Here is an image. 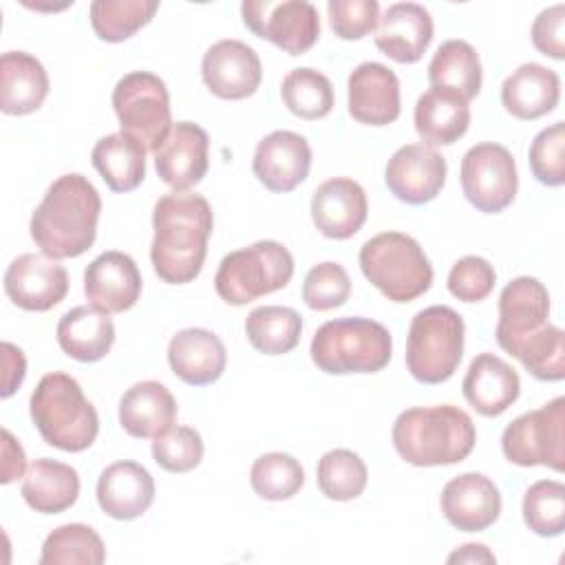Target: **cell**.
I'll return each mask as SVG.
<instances>
[{
	"instance_id": "1",
	"label": "cell",
	"mask_w": 565,
	"mask_h": 565,
	"mask_svg": "<svg viewBox=\"0 0 565 565\" xmlns=\"http://www.w3.org/2000/svg\"><path fill=\"white\" fill-rule=\"evenodd\" d=\"M150 263L168 285L192 282L205 263L214 216L207 199L190 190L163 194L152 210Z\"/></svg>"
},
{
	"instance_id": "2",
	"label": "cell",
	"mask_w": 565,
	"mask_h": 565,
	"mask_svg": "<svg viewBox=\"0 0 565 565\" xmlns=\"http://www.w3.org/2000/svg\"><path fill=\"white\" fill-rule=\"evenodd\" d=\"M102 199L79 172L57 177L31 214V238L42 254L62 260L88 252L97 238Z\"/></svg>"
},
{
	"instance_id": "3",
	"label": "cell",
	"mask_w": 565,
	"mask_h": 565,
	"mask_svg": "<svg viewBox=\"0 0 565 565\" xmlns=\"http://www.w3.org/2000/svg\"><path fill=\"white\" fill-rule=\"evenodd\" d=\"M397 455L419 468L450 466L463 461L477 441L472 417L452 406H413L397 415L393 430Z\"/></svg>"
},
{
	"instance_id": "4",
	"label": "cell",
	"mask_w": 565,
	"mask_h": 565,
	"mask_svg": "<svg viewBox=\"0 0 565 565\" xmlns=\"http://www.w3.org/2000/svg\"><path fill=\"white\" fill-rule=\"evenodd\" d=\"M29 411L40 437L53 448L82 452L97 439V411L68 373H46L31 393Z\"/></svg>"
},
{
	"instance_id": "5",
	"label": "cell",
	"mask_w": 565,
	"mask_h": 565,
	"mask_svg": "<svg viewBox=\"0 0 565 565\" xmlns=\"http://www.w3.org/2000/svg\"><path fill=\"white\" fill-rule=\"evenodd\" d=\"M313 364L329 375L377 373L393 355L388 329L371 318H335L318 327L311 340Z\"/></svg>"
},
{
	"instance_id": "6",
	"label": "cell",
	"mask_w": 565,
	"mask_h": 565,
	"mask_svg": "<svg viewBox=\"0 0 565 565\" xmlns=\"http://www.w3.org/2000/svg\"><path fill=\"white\" fill-rule=\"evenodd\" d=\"M364 278L393 302H411L433 285V265L422 245L404 232H382L360 247Z\"/></svg>"
},
{
	"instance_id": "7",
	"label": "cell",
	"mask_w": 565,
	"mask_h": 565,
	"mask_svg": "<svg viewBox=\"0 0 565 565\" xmlns=\"http://www.w3.org/2000/svg\"><path fill=\"white\" fill-rule=\"evenodd\" d=\"M463 318L446 305L415 313L406 338V369L422 384L450 380L463 355Z\"/></svg>"
},
{
	"instance_id": "8",
	"label": "cell",
	"mask_w": 565,
	"mask_h": 565,
	"mask_svg": "<svg viewBox=\"0 0 565 565\" xmlns=\"http://www.w3.org/2000/svg\"><path fill=\"white\" fill-rule=\"evenodd\" d=\"M294 276V256L278 241H256L223 256L214 289L227 305L241 307L282 289Z\"/></svg>"
},
{
	"instance_id": "9",
	"label": "cell",
	"mask_w": 565,
	"mask_h": 565,
	"mask_svg": "<svg viewBox=\"0 0 565 565\" xmlns=\"http://www.w3.org/2000/svg\"><path fill=\"white\" fill-rule=\"evenodd\" d=\"M113 108L121 132L154 152L172 128L170 95L163 79L150 71H132L113 88Z\"/></svg>"
},
{
	"instance_id": "10",
	"label": "cell",
	"mask_w": 565,
	"mask_h": 565,
	"mask_svg": "<svg viewBox=\"0 0 565 565\" xmlns=\"http://www.w3.org/2000/svg\"><path fill=\"white\" fill-rule=\"evenodd\" d=\"M503 457L521 468H565V397H554L536 411L512 419L501 435Z\"/></svg>"
},
{
	"instance_id": "11",
	"label": "cell",
	"mask_w": 565,
	"mask_h": 565,
	"mask_svg": "<svg viewBox=\"0 0 565 565\" xmlns=\"http://www.w3.org/2000/svg\"><path fill=\"white\" fill-rule=\"evenodd\" d=\"M463 196L483 214L503 212L516 196L519 174L512 152L492 141L472 146L461 159Z\"/></svg>"
},
{
	"instance_id": "12",
	"label": "cell",
	"mask_w": 565,
	"mask_h": 565,
	"mask_svg": "<svg viewBox=\"0 0 565 565\" xmlns=\"http://www.w3.org/2000/svg\"><path fill=\"white\" fill-rule=\"evenodd\" d=\"M243 24L289 55L307 53L320 38L318 9L307 0H245Z\"/></svg>"
},
{
	"instance_id": "13",
	"label": "cell",
	"mask_w": 565,
	"mask_h": 565,
	"mask_svg": "<svg viewBox=\"0 0 565 565\" xmlns=\"http://www.w3.org/2000/svg\"><path fill=\"white\" fill-rule=\"evenodd\" d=\"M7 298L24 311H49L68 294V271L46 254H20L4 271Z\"/></svg>"
},
{
	"instance_id": "14",
	"label": "cell",
	"mask_w": 565,
	"mask_h": 565,
	"mask_svg": "<svg viewBox=\"0 0 565 565\" xmlns=\"http://www.w3.org/2000/svg\"><path fill=\"white\" fill-rule=\"evenodd\" d=\"M446 159L426 143H406L393 152L384 170V183L395 199L408 205L433 201L446 183Z\"/></svg>"
},
{
	"instance_id": "15",
	"label": "cell",
	"mask_w": 565,
	"mask_h": 565,
	"mask_svg": "<svg viewBox=\"0 0 565 565\" xmlns=\"http://www.w3.org/2000/svg\"><path fill=\"white\" fill-rule=\"evenodd\" d=\"M201 77L212 95L221 99H245L260 86V57L241 40H218L203 55Z\"/></svg>"
},
{
	"instance_id": "16",
	"label": "cell",
	"mask_w": 565,
	"mask_h": 565,
	"mask_svg": "<svg viewBox=\"0 0 565 565\" xmlns=\"http://www.w3.org/2000/svg\"><path fill=\"white\" fill-rule=\"evenodd\" d=\"M311 146L294 130H274L254 150L252 170L269 192H291L309 174Z\"/></svg>"
},
{
	"instance_id": "17",
	"label": "cell",
	"mask_w": 565,
	"mask_h": 565,
	"mask_svg": "<svg viewBox=\"0 0 565 565\" xmlns=\"http://www.w3.org/2000/svg\"><path fill=\"white\" fill-rule=\"evenodd\" d=\"M141 282L137 263L117 249L99 254L84 271L86 300L104 313L132 309L141 296Z\"/></svg>"
},
{
	"instance_id": "18",
	"label": "cell",
	"mask_w": 565,
	"mask_h": 565,
	"mask_svg": "<svg viewBox=\"0 0 565 565\" xmlns=\"http://www.w3.org/2000/svg\"><path fill=\"white\" fill-rule=\"evenodd\" d=\"M349 115L366 126H388L399 117V79L380 62L358 64L347 82Z\"/></svg>"
},
{
	"instance_id": "19",
	"label": "cell",
	"mask_w": 565,
	"mask_h": 565,
	"mask_svg": "<svg viewBox=\"0 0 565 565\" xmlns=\"http://www.w3.org/2000/svg\"><path fill=\"white\" fill-rule=\"evenodd\" d=\"M207 132L192 121L172 124L166 141L154 150V168L163 183L174 190H190L207 172Z\"/></svg>"
},
{
	"instance_id": "20",
	"label": "cell",
	"mask_w": 565,
	"mask_h": 565,
	"mask_svg": "<svg viewBox=\"0 0 565 565\" xmlns=\"http://www.w3.org/2000/svg\"><path fill=\"white\" fill-rule=\"evenodd\" d=\"M369 201L364 188L349 177L320 183L311 196V218L327 238L344 241L358 234L366 221Z\"/></svg>"
},
{
	"instance_id": "21",
	"label": "cell",
	"mask_w": 565,
	"mask_h": 565,
	"mask_svg": "<svg viewBox=\"0 0 565 565\" xmlns=\"http://www.w3.org/2000/svg\"><path fill=\"white\" fill-rule=\"evenodd\" d=\"M441 512L461 532H481L501 514V494L494 481L481 472H463L441 490Z\"/></svg>"
},
{
	"instance_id": "22",
	"label": "cell",
	"mask_w": 565,
	"mask_h": 565,
	"mask_svg": "<svg viewBox=\"0 0 565 565\" xmlns=\"http://www.w3.org/2000/svg\"><path fill=\"white\" fill-rule=\"evenodd\" d=\"M550 316V294L539 278H512L499 296L497 342L508 353L521 338L541 329Z\"/></svg>"
},
{
	"instance_id": "23",
	"label": "cell",
	"mask_w": 565,
	"mask_h": 565,
	"mask_svg": "<svg viewBox=\"0 0 565 565\" xmlns=\"http://www.w3.org/2000/svg\"><path fill=\"white\" fill-rule=\"evenodd\" d=\"M168 364L181 382L190 386H207L223 375L227 351L214 331L190 327L172 335L168 344Z\"/></svg>"
},
{
	"instance_id": "24",
	"label": "cell",
	"mask_w": 565,
	"mask_h": 565,
	"mask_svg": "<svg viewBox=\"0 0 565 565\" xmlns=\"http://www.w3.org/2000/svg\"><path fill=\"white\" fill-rule=\"evenodd\" d=\"M433 40V18L417 2L391 4L377 22L375 46L399 64L417 62Z\"/></svg>"
},
{
	"instance_id": "25",
	"label": "cell",
	"mask_w": 565,
	"mask_h": 565,
	"mask_svg": "<svg viewBox=\"0 0 565 565\" xmlns=\"http://www.w3.org/2000/svg\"><path fill=\"white\" fill-rule=\"evenodd\" d=\"M466 402L483 417L505 413L521 393L519 373L494 353H479L461 382Z\"/></svg>"
},
{
	"instance_id": "26",
	"label": "cell",
	"mask_w": 565,
	"mask_h": 565,
	"mask_svg": "<svg viewBox=\"0 0 565 565\" xmlns=\"http://www.w3.org/2000/svg\"><path fill=\"white\" fill-rule=\"evenodd\" d=\"M154 501V479L137 461H115L102 470L97 479L99 508L117 519L132 521L141 516Z\"/></svg>"
},
{
	"instance_id": "27",
	"label": "cell",
	"mask_w": 565,
	"mask_h": 565,
	"mask_svg": "<svg viewBox=\"0 0 565 565\" xmlns=\"http://www.w3.org/2000/svg\"><path fill=\"white\" fill-rule=\"evenodd\" d=\"M177 399L161 382L132 384L119 399V424L137 439H154L174 426Z\"/></svg>"
},
{
	"instance_id": "28",
	"label": "cell",
	"mask_w": 565,
	"mask_h": 565,
	"mask_svg": "<svg viewBox=\"0 0 565 565\" xmlns=\"http://www.w3.org/2000/svg\"><path fill=\"white\" fill-rule=\"evenodd\" d=\"M415 130L426 146H452L470 126L468 102L450 90L430 86L415 104Z\"/></svg>"
},
{
	"instance_id": "29",
	"label": "cell",
	"mask_w": 565,
	"mask_h": 565,
	"mask_svg": "<svg viewBox=\"0 0 565 565\" xmlns=\"http://www.w3.org/2000/svg\"><path fill=\"white\" fill-rule=\"evenodd\" d=\"M561 97L558 75L536 62L521 64L512 75L505 77L501 86L503 108L523 121L539 119L552 113Z\"/></svg>"
},
{
	"instance_id": "30",
	"label": "cell",
	"mask_w": 565,
	"mask_h": 565,
	"mask_svg": "<svg viewBox=\"0 0 565 565\" xmlns=\"http://www.w3.org/2000/svg\"><path fill=\"white\" fill-rule=\"evenodd\" d=\"M49 95V75L42 62L24 51L0 57V110L4 115L35 113Z\"/></svg>"
},
{
	"instance_id": "31",
	"label": "cell",
	"mask_w": 565,
	"mask_h": 565,
	"mask_svg": "<svg viewBox=\"0 0 565 565\" xmlns=\"http://www.w3.org/2000/svg\"><path fill=\"white\" fill-rule=\"evenodd\" d=\"M60 349L77 362L102 360L115 342V324L110 313L95 307H73L68 309L55 329Z\"/></svg>"
},
{
	"instance_id": "32",
	"label": "cell",
	"mask_w": 565,
	"mask_h": 565,
	"mask_svg": "<svg viewBox=\"0 0 565 565\" xmlns=\"http://www.w3.org/2000/svg\"><path fill=\"white\" fill-rule=\"evenodd\" d=\"M22 499L42 514H60L79 497V475L73 466L42 457L35 459L22 481Z\"/></svg>"
},
{
	"instance_id": "33",
	"label": "cell",
	"mask_w": 565,
	"mask_h": 565,
	"mask_svg": "<svg viewBox=\"0 0 565 565\" xmlns=\"http://www.w3.org/2000/svg\"><path fill=\"white\" fill-rule=\"evenodd\" d=\"M90 163L113 192H130L146 177V148L126 132H113L93 146Z\"/></svg>"
},
{
	"instance_id": "34",
	"label": "cell",
	"mask_w": 565,
	"mask_h": 565,
	"mask_svg": "<svg viewBox=\"0 0 565 565\" xmlns=\"http://www.w3.org/2000/svg\"><path fill=\"white\" fill-rule=\"evenodd\" d=\"M481 60L472 44L466 40H446L433 55L428 64L430 86L450 88L459 93L466 102L475 99L481 90Z\"/></svg>"
},
{
	"instance_id": "35",
	"label": "cell",
	"mask_w": 565,
	"mask_h": 565,
	"mask_svg": "<svg viewBox=\"0 0 565 565\" xmlns=\"http://www.w3.org/2000/svg\"><path fill=\"white\" fill-rule=\"evenodd\" d=\"M300 333L302 318L291 307H256L245 320V335L249 344L265 355H282L294 351L300 342Z\"/></svg>"
},
{
	"instance_id": "36",
	"label": "cell",
	"mask_w": 565,
	"mask_h": 565,
	"mask_svg": "<svg viewBox=\"0 0 565 565\" xmlns=\"http://www.w3.org/2000/svg\"><path fill=\"white\" fill-rule=\"evenodd\" d=\"M106 545L102 536L84 523H64L42 543L40 565H102Z\"/></svg>"
},
{
	"instance_id": "37",
	"label": "cell",
	"mask_w": 565,
	"mask_h": 565,
	"mask_svg": "<svg viewBox=\"0 0 565 565\" xmlns=\"http://www.w3.org/2000/svg\"><path fill=\"white\" fill-rule=\"evenodd\" d=\"M508 353L541 382L565 377V333L556 324L545 322L541 329L521 338Z\"/></svg>"
},
{
	"instance_id": "38",
	"label": "cell",
	"mask_w": 565,
	"mask_h": 565,
	"mask_svg": "<svg viewBox=\"0 0 565 565\" xmlns=\"http://www.w3.org/2000/svg\"><path fill=\"white\" fill-rule=\"evenodd\" d=\"M157 11V0H95L90 4V26L104 42H124L146 26Z\"/></svg>"
},
{
	"instance_id": "39",
	"label": "cell",
	"mask_w": 565,
	"mask_h": 565,
	"mask_svg": "<svg viewBox=\"0 0 565 565\" xmlns=\"http://www.w3.org/2000/svg\"><path fill=\"white\" fill-rule=\"evenodd\" d=\"M282 104L300 119H322L333 108V86L329 77L316 68L300 66L285 75L280 84Z\"/></svg>"
},
{
	"instance_id": "40",
	"label": "cell",
	"mask_w": 565,
	"mask_h": 565,
	"mask_svg": "<svg viewBox=\"0 0 565 565\" xmlns=\"http://www.w3.org/2000/svg\"><path fill=\"white\" fill-rule=\"evenodd\" d=\"M320 492L331 501L358 499L369 481V470L362 457L347 448L329 450L320 457L316 468Z\"/></svg>"
},
{
	"instance_id": "41",
	"label": "cell",
	"mask_w": 565,
	"mask_h": 565,
	"mask_svg": "<svg viewBox=\"0 0 565 565\" xmlns=\"http://www.w3.org/2000/svg\"><path fill=\"white\" fill-rule=\"evenodd\" d=\"M305 483V470L300 461L287 452H265L249 470L252 490L265 501H287Z\"/></svg>"
},
{
	"instance_id": "42",
	"label": "cell",
	"mask_w": 565,
	"mask_h": 565,
	"mask_svg": "<svg viewBox=\"0 0 565 565\" xmlns=\"http://www.w3.org/2000/svg\"><path fill=\"white\" fill-rule=\"evenodd\" d=\"M523 521L539 536L563 534L565 486L554 479L532 483L523 494Z\"/></svg>"
},
{
	"instance_id": "43",
	"label": "cell",
	"mask_w": 565,
	"mask_h": 565,
	"mask_svg": "<svg viewBox=\"0 0 565 565\" xmlns=\"http://www.w3.org/2000/svg\"><path fill=\"white\" fill-rule=\"evenodd\" d=\"M351 296V278L340 263L327 260L313 265L302 282V300L313 311L342 307Z\"/></svg>"
},
{
	"instance_id": "44",
	"label": "cell",
	"mask_w": 565,
	"mask_h": 565,
	"mask_svg": "<svg viewBox=\"0 0 565 565\" xmlns=\"http://www.w3.org/2000/svg\"><path fill=\"white\" fill-rule=\"evenodd\" d=\"M530 170L534 179L547 188H561L565 183V124L554 121L543 128L527 150Z\"/></svg>"
},
{
	"instance_id": "45",
	"label": "cell",
	"mask_w": 565,
	"mask_h": 565,
	"mask_svg": "<svg viewBox=\"0 0 565 565\" xmlns=\"http://www.w3.org/2000/svg\"><path fill=\"white\" fill-rule=\"evenodd\" d=\"M152 459L168 472H190L203 459V439L190 426H170L152 439Z\"/></svg>"
},
{
	"instance_id": "46",
	"label": "cell",
	"mask_w": 565,
	"mask_h": 565,
	"mask_svg": "<svg viewBox=\"0 0 565 565\" xmlns=\"http://www.w3.org/2000/svg\"><path fill=\"white\" fill-rule=\"evenodd\" d=\"M497 282L494 267L481 256L459 258L448 274V291L461 302L486 300Z\"/></svg>"
},
{
	"instance_id": "47",
	"label": "cell",
	"mask_w": 565,
	"mask_h": 565,
	"mask_svg": "<svg viewBox=\"0 0 565 565\" xmlns=\"http://www.w3.org/2000/svg\"><path fill=\"white\" fill-rule=\"evenodd\" d=\"M327 11L333 33L342 40H362L380 22V4L375 0H329Z\"/></svg>"
},
{
	"instance_id": "48",
	"label": "cell",
	"mask_w": 565,
	"mask_h": 565,
	"mask_svg": "<svg viewBox=\"0 0 565 565\" xmlns=\"http://www.w3.org/2000/svg\"><path fill=\"white\" fill-rule=\"evenodd\" d=\"M532 44L552 60H565V4L543 9L532 24Z\"/></svg>"
},
{
	"instance_id": "49",
	"label": "cell",
	"mask_w": 565,
	"mask_h": 565,
	"mask_svg": "<svg viewBox=\"0 0 565 565\" xmlns=\"http://www.w3.org/2000/svg\"><path fill=\"white\" fill-rule=\"evenodd\" d=\"M0 351H2V391H0V397L7 399L20 388V384L26 375V358H24L22 349H18L11 342H2Z\"/></svg>"
},
{
	"instance_id": "50",
	"label": "cell",
	"mask_w": 565,
	"mask_h": 565,
	"mask_svg": "<svg viewBox=\"0 0 565 565\" xmlns=\"http://www.w3.org/2000/svg\"><path fill=\"white\" fill-rule=\"evenodd\" d=\"M26 468V457L20 446V441L11 435V430L2 428V483H11L24 475Z\"/></svg>"
},
{
	"instance_id": "51",
	"label": "cell",
	"mask_w": 565,
	"mask_h": 565,
	"mask_svg": "<svg viewBox=\"0 0 565 565\" xmlns=\"http://www.w3.org/2000/svg\"><path fill=\"white\" fill-rule=\"evenodd\" d=\"M494 554L483 543H466L448 556V563H494Z\"/></svg>"
}]
</instances>
